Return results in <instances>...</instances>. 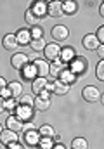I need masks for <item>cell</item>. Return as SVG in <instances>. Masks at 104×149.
I'll use <instances>...</instances> for the list:
<instances>
[{
    "instance_id": "obj_36",
    "label": "cell",
    "mask_w": 104,
    "mask_h": 149,
    "mask_svg": "<svg viewBox=\"0 0 104 149\" xmlns=\"http://www.w3.org/2000/svg\"><path fill=\"white\" fill-rule=\"evenodd\" d=\"M96 50H97V56H99V59H104V43H101V45H99Z\"/></svg>"
},
{
    "instance_id": "obj_19",
    "label": "cell",
    "mask_w": 104,
    "mask_h": 149,
    "mask_svg": "<svg viewBox=\"0 0 104 149\" xmlns=\"http://www.w3.org/2000/svg\"><path fill=\"white\" fill-rule=\"evenodd\" d=\"M19 73H21V78H23V80H26V81H33L35 78H36V70H35L33 63H31V64L28 63V64H26Z\"/></svg>"
},
{
    "instance_id": "obj_22",
    "label": "cell",
    "mask_w": 104,
    "mask_h": 149,
    "mask_svg": "<svg viewBox=\"0 0 104 149\" xmlns=\"http://www.w3.org/2000/svg\"><path fill=\"white\" fill-rule=\"evenodd\" d=\"M47 78H35L33 81H31V90H33V94L36 95H40L45 88H47Z\"/></svg>"
},
{
    "instance_id": "obj_30",
    "label": "cell",
    "mask_w": 104,
    "mask_h": 149,
    "mask_svg": "<svg viewBox=\"0 0 104 149\" xmlns=\"http://www.w3.org/2000/svg\"><path fill=\"white\" fill-rule=\"evenodd\" d=\"M33 101H35V95L23 94V95L19 97V102H17V104H23V106H33Z\"/></svg>"
},
{
    "instance_id": "obj_2",
    "label": "cell",
    "mask_w": 104,
    "mask_h": 149,
    "mask_svg": "<svg viewBox=\"0 0 104 149\" xmlns=\"http://www.w3.org/2000/svg\"><path fill=\"white\" fill-rule=\"evenodd\" d=\"M14 116L17 120H21L23 123H28L31 121L35 116V109L33 106H23V104H17V108L14 109Z\"/></svg>"
},
{
    "instance_id": "obj_43",
    "label": "cell",
    "mask_w": 104,
    "mask_h": 149,
    "mask_svg": "<svg viewBox=\"0 0 104 149\" xmlns=\"http://www.w3.org/2000/svg\"><path fill=\"white\" fill-rule=\"evenodd\" d=\"M2 130H3V128H2V125H0V134H2Z\"/></svg>"
},
{
    "instance_id": "obj_34",
    "label": "cell",
    "mask_w": 104,
    "mask_h": 149,
    "mask_svg": "<svg viewBox=\"0 0 104 149\" xmlns=\"http://www.w3.org/2000/svg\"><path fill=\"white\" fill-rule=\"evenodd\" d=\"M96 38H97L99 43H104V26H101V28L96 31Z\"/></svg>"
},
{
    "instance_id": "obj_7",
    "label": "cell",
    "mask_w": 104,
    "mask_h": 149,
    "mask_svg": "<svg viewBox=\"0 0 104 149\" xmlns=\"http://www.w3.org/2000/svg\"><path fill=\"white\" fill-rule=\"evenodd\" d=\"M50 35L54 38V42L57 43V42H64V40H68L69 37V30L68 26H64V24H56L52 30H50Z\"/></svg>"
},
{
    "instance_id": "obj_15",
    "label": "cell",
    "mask_w": 104,
    "mask_h": 149,
    "mask_svg": "<svg viewBox=\"0 0 104 149\" xmlns=\"http://www.w3.org/2000/svg\"><path fill=\"white\" fill-rule=\"evenodd\" d=\"M17 134L16 132H12V130H2V134H0V142L3 144V146H9V144H12V142H19L17 141Z\"/></svg>"
},
{
    "instance_id": "obj_9",
    "label": "cell",
    "mask_w": 104,
    "mask_h": 149,
    "mask_svg": "<svg viewBox=\"0 0 104 149\" xmlns=\"http://www.w3.org/2000/svg\"><path fill=\"white\" fill-rule=\"evenodd\" d=\"M33 66H35V70H36V78H47L49 76V63L43 57L35 59Z\"/></svg>"
},
{
    "instance_id": "obj_40",
    "label": "cell",
    "mask_w": 104,
    "mask_h": 149,
    "mask_svg": "<svg viewBox=\"0 0 104 149\" xmlns=\"http://www.w3.org/2000/svg\"><path fill=\"white\" fill-rule=\"evenodd\" d=\"M3 111H5V99L0 97V114H2Z\"/></svg>"
},
{
    "instance_id": "obj_16",
    "label": "cell",
    "mask_w": 104,
    "mask_h": 149,
    "mask_svg": "<svg viewBox=\"0 0 104 149\" xmlns=\"http://www.w3.org/2000/svg\"><path fill=\"white\" fill-rule=\"evenodd\" d=\"M14 35H16V40H17L19 45H30L31 35H30V30H28V28H21V30H17Z\"/></svg>"
},
{
    "instance_id": "obj_12",
    "label": "cell",
    "mask_w": 104,
    "mask_h": 149,
    "mask_svg": "<svg viewBox=\"0 0 104 149\" xmlns=\"http://www.w3.org/2000/svg\"><path fill=\"white\" fill-rule=\"evenodd\" d=\"M66 68H68V66H66L64 63H61L59 59H56V61L49 63V74H50L52 78H56V80H57V76L63 73V71H64Z\"/></svg>"
},
{
    "instance_id": "obj_42",
    "label": "cell",
    "mask_w": 104,
    "mask_h": 149,
    "mask_svg": "<svg viewBox=\"0 0 104 149\" xmlns=\"http://www.w3.org/2000/svg\"><path fill=\"white\" fill-rule=\"evenodd\" d=\"M99 14H101V17L104 16V3L101 2V5H99Z\"/></svg>"
},
{
    "instance_id": "obj_28",
    "label": "cell",
    "mask_w": 104,
    "mask_h": 149,
    "mask_svg": "<svg viewBox=\"0 0 104 149\" xmlns=\"http://www.w3.org/2000/svg\"><path fill=\"white\" fill-rule=\"evenodd\" d=\"M30 47H31V50L35 52H42L43 49H45V38H35L30 42Z\"/></svg>"
},
{
    "instance_id": "obj_17",
    "label": "cell",
    "mask_w": 104,
    "mask_h": 149,
    "mask_svg": "<svg viewBox=\"0 0 104 149\" xmlns=\"http://www.w3.org/2000/svg\"><path fill=\"white\" fill-rule=\"evenodd\" d=\"M82 45H83L85 50H96L101 43L97 42L96 35H85V37L82 38Z\"/></svg>"
},
{
    "instance_id": "obj_8",
    "label": "cell",
    "mask_w": 104,
    "mask_h": 149,
    "mask_svg": "<svg viewBox=\"0 0 104 149\" xmlns=\"http://www.w3.org/2000/svg\"><path fill=\"white\" fill-rule=\"evenodd\" d=\"M30 10L33 12L38 19L45 17L47 16V2L45 0H35V2H31V5H30Z\"/></svg>"
},
{
    "instance_id": "obj_11",
    "label": "cell",
    "mask_w": 104,
    "mask_h": 149,
    "mask_svg": "<svg viewBox=\"0 0 104 149\" xmlns=\"http://www.w3.org/2000/svg\"><path fill=\"white\" fill-rule=\"evenodd\" d=\"M47 16H50V17H61L63 16V7H61L59 0L47 2Z\"/></svg>"
},
{
    "instance_id": "obj_10",
    "label": "cell",
    "mask_w": 104,
    "mask_h": 149,
    "mask_svg": "<svg viewBox=\"0 0 104 149\" xmlns=\"http://www.w3.org/2000/svg\"><path fill=\"white\" fill-rule=\"evenodd\" d=\"M23 127H24V123H23L21 120H17L14 114H10V116L5 120V128H7V130H12V132H16V134H21V132H23Z\"/></svg>"
},
{
    "instance_id": "obj_20",
    "label": "cell",
    "mask_w": 104,
    "mask_h": 149,
    "mask_svg": "<svg viewBox=\"0 0 104 149\" xmlns=\"http://www.w3.org/2000/svg\"><path fill=\"white\" fill-rule=\"evenodd\" d=\"M61 7H63V14H66V16H73V14L78 12V3L75 0H64V2H61Z\"/></svg>"
},
{
    "instance_id": "obj_41",
    "label": "cell",
    "mask_w": 104,
    "mask_h": 149,
    "mask_svg": "<svg viewBox=\"0 0 104 149\" xmlns=\"http://www.w3.org/2000/svg\"><path fill=\"white\" fill-rule=\"evenodd\" d=\"M52 149H66V148H64V146H63L61 142H56V144L52 146Z\"/></svg>"
},
{
    "instance_id": "obj_23",
    "label": "cell",
    "mask_w": 104,
    "mask_h": 149,
    "mask_svg": "<svg viewBox=\"0 0 104 149\" xmlns=\"http://www.w3.org/2000/svg\"><path fill=\"white\" fill-rule=\"evenodd\" d=\"M49 108H50V99H42V97L35 95L33 109H36V111H47Z\"/></svg>"
},
{
    "instance_id": "obj_29",
    "label": "cell",
    "mask_w": 104,
    "mask_h": 149,
    "mask_svg": "<svg viewBox=\"0 0 104 149\" xmlns=\"http://www.w3.org/2000/svg\"><path fill=\"white\" fill-rule=\"evenodd\" d=\"M56 142H54V139H49V137H42L40 139V142H38V148L40 149H52Z\"/></svg>"
},
{
    "instance_id": "obj_24",
    "label": "cell",
    "mask_w": 104,
    "mask_h": 149,
    "mask_svg": "<svg viewBox=\"0 0 104 149\" xmlns=\"http://www.w3.org/2000/svg\"><path fill=\"white\" fill-rule=\"evenodd\" d=\"M57 80H59V81H63L64 85H71V83H75V81H76V76L71 73L68 68H66V70H64L63 73L57 76Z\"/></svg>"
},
{
    "instance_id": "obj_39",
    "label": "cell",
    "mask_w": 104,
    "mask_h": 149,
    "mask_svg": "<svg viewBox=\"0 0 104 149\" xmlns=\"http://www.w3.org/2000/svg\"><path fill=\"white\" fill-rule=\"evenodd\" d=\"M38 97H42V99H50V92H47V90H43Z\"/></svg>"
},
{
    "instance_id": "obj_25",
    "label": "cell",
    "mask_w": 104,
    "mask_h": 149,
    "mask_svg": "<svg viewBox=\"0 0 104 149\" xmlns=\"http://www.w3.org/2000/svg\"><path fill=\"white\" fill-rule=\"evenodd\" d=\"M38 134H40V137H49V139H54V137H56L54 127H52V125H45V123L38 128Z\"/></svg>"
},
{
    "instance_id": "obj_3",
    "label": "cell",
    "mask_w": 104,
    "mask_h": 149,
    "mask_svg": "<svg viewBox=\"0 0 104 149\" xmlns=\"http://www.w3.org/2000/svg\"><path fill=\"white\" fill-rule=\"evenodd\" d=\"M82 97L87 101V102H97V101H103V94L97 87L94 85H87L83 90H82Z\"/></svg>"
},
{
    "instance_id": "obj_38",
    "label": "cell",
    "mask_w": 104,
    "mask_h": 149,
    "mask_svg": "<svg viewBox=\"0 0 104 149\" xmlns=\"http://www.w3.org/2000/svg\"><path fill=\"white\" fill-rule=\"evenodd\" d=\"M5 87H7V80H5L3 76H0V92H2Z\"/></svg>"
},
{
    "instance_id": "obj_21",
    "label": "cell",
    "mask_w": 104,
    "mask_h": 149,
    "mask_svg": "<svg viewBox=\"0 0 104 149\" xmlns=\"http://www.w3.org/2000/svg\"><path fill=\"white\" fill-rule=\"evenodd\" d=\"M7 88L10 92V97H14V99H17V97L23 95V83L21 81H9Z\"/></svg>"
},
{
    "instance_id": "obj_6",
    "label": "cell",
    "mask_w": 104,
    "mask_h": 149,
    "mask_svg": "<svg viewBox=\"0 0 104 149\" xmlns=\"http://www.w3.org/2000/svg\"><path fill=\"white\" fill-rule=\"evenodd\" d=\"M40 134H38V130H35V128H30V130H23V141H24V144L26 146H30V148H35V146H38V142H40Z\"/></svg>"
},
{
    "instance_id": "obj_26",
    "label": "cell",
    "mask_w": 104,
    "mask_h": 149,
    "mask_svg": "<svg viewBox=\"0 0 104 149\" xmlns=\"http://www.w3.org/2000/svg\"><path fill=\"white\" fill-rule=\"evenodd\" d=\"M71 149H89V141L85 137H75L71 141Z\"/></svg>"
},
{
    "instance_id": "obj_4",
    "label": "cell",
    "mask_w": 104,
    "mask_h": 149,
    "mask_svg": "<svg viewBox=\"0 0 104 149\" xmlns=\"http://www.w3.org/2000/svg\"><path fill=\"white\" fill-rule=\"evenodd\" d=\"M43 52V59L49 63V61H56L59 59V52H61V45L52 42V43H45V49L42 50Z\"/></svg>"
},
{
    "instance_id": "obj_35",
    "label": "cell",
    "mask_w": 104,
    "mask_h": 149,
    "mask_svg": "<svg viewBox=\"0 0 104 149\" xmlns=\"http://www.w3.org/2000/svg\"><path fill=\"white\" fill-rule=\"evenodd\" d=\"M0 97H2V99H10V92H9V88H7V87L0 92Z\"/></svg>"
},
{
    "instance_id": "obj_32",
    "label": "cell",
    "mask_w": 104,
    "mask_h": 149,
    "mask_svg": "<svg viewBox=\"0 0 104 149\" xmlns=\"http://www.w3.org/2000/svg\"><path fill=\"white\" fill-rule=\"evenodd\" d=\"M30 35H31V40H35V38H43V30H42V26H33V28L30 30Z\"/></svg>"
},
{
    "instance_id": "obj_5",
    "label": "cell",
    "mask_w": 104,
    "mask_h": 149,
    "mask_svg": "<svg viewBox=\"0 0 104 149\" xmlns=\"http://www.w3.org/2000/svg\"><path fill=\"white\" fill-rule=\"evenodd\" d=\"M28 63H30V57H28L24 52H16V54H12V57H10V66H12L14 70H17V71H21Z\"/></svg>"
},
{
    "instance_id": "obj_14",
    "label": "cell",
    "mask_w": 104,
    "mask_h": 149,
    "mask_svg": "<svg viewBox=\"0 0 104 149\" xmlns=\"http://www.w3.org/2000/svg\"><path fill=\"white\" fill-rule=\"evenodd\" d=\"M76 56V50L73 47H61V52H59V61L64 63V64H69Z\"/></svg>"
},
{
    "instance_id": "obj_18",
    "label": "cell",
    "mask_w": 104,
    "mask_h": 149,
    "mask_svg": "<svg viewBox=\"0 0 104 149\" xmlns=\"http://www.w3.org/2000/svg\"><path fill=\"white\" fill-rule=\"evenodd\" d=\"M50 85H52V94H56V95H66L69 92V85H64L63 81H59V80H54V81H50Z\"/></svg>"
},
{
    "instance_id": "obj_33",
    "label": "cell",
    "mask_w": 104,
    "mask_h": 149,
    "mask_svg": "<svg viewBox=\"0 0 104 149\" xmlns=\"http://www.w3.org/2000/svg\"><path fill=\"white\" fill-rule=\"evenodd\" d=\"M17 108V99L10 97V99H5V111H14Z\"/></svg>"
},
{
    "instance_id": "obj_37",
    "label": "cell",
    "mask_w": 104,
    "mask_h": 149,
    "mask_svg": "<svg viewBox=\"0 0 104 149\" xmlns=\"http://www.w3.org/2000/svg\"><path fill=\"white\" fill-rule=\"evenodd\" d=\"M7 149H23V146L19 144V142H12V144H9Z\"/></svg>"
},
{
    "instance_id": "obj_27",
    "label": "cell",
    "mask_w": 104,
    "mask_h": 149,
    "mask_svg": "<svg viewBox=\"0 0 104 149\" xmlns=\"http://www.w3.org/2000/svg\"><path fill=\"white\" fill-rule=\"evenodd\" d=\"M24 21H26V24H30L31 28H33V26H40V19L35 16V14L31 12V10H30V9L24 12Z\"/></svg>"
},
{
    "instance_id": "obj_1",
    "label": "cell",
    "mask_w": 104,
    "mask_h": 149,
    "mask_svg": "<svg viewBox=\"0 0 104 149\" xmlns=\"http://www.w3.org/2000/svg\"><path fill=\"white\" fill-rule=\"evenodd\" d=\"M87 68H89V61L83 56H75V59L68 64V70L75 76H80V74L87 73Z\"/></svg>"
},
{
    "instance_id": "obj_13",
    "label": "cell",
    "mask_w": 104,
    "mask_h": 149,
    "mask_svg": "<svg viewBox=\"0 0 104 149\" xmlns=\"http://www.w3.org/2000/svg\"><path fill=\"white\" fill-rule=\"evenodd\" d=\"M2 45H3V49L5 50H17V47H19V43H17V40H16V35L14 33H7V35H3L2 38Z\"/></svg>"
},
{
    "instance_id": "obj_31",
    "label": "cell",
    "mask_w": 104,
    "mask_h": 149,
    "mask_svg": "<svg viewBox=\"0 0 104 149\" xmlns=\"http://www.w3.org/2000/svg\"><path fill=\"white\" fill-rule=\"evenodd\" d=\"M96 76H97V80H104V59H101L99 63H97V66H96Z\"/></svg>"
}]
</instances>
